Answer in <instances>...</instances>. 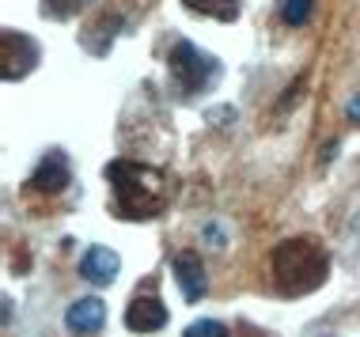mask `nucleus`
I'll use <instances>...</instances> for the list:
<instances>
[{
  "label": "nucleus",
  "instance_id": "4",
  "mask_svg": "<svg viewBox=\"0 0 360 337\" xmlns=\"http://www.w3.org/2000/svg\"><path fill=\"white\" fill-rule=\"evenodd\" d=\"M0 61H4V80L12 84L38 65V42L23 31H4V38H0Z\"/></svg>",
  "mask_w": 360,
  "mask_h": 337
},
{
  "label": "nucleus",
  "instance_id": "6",
  "mask_svg": "<svg viewBox=\"0 0 360 337\" xmlns=\"http://www.w3.org/2000/svg\"><path fill=\"white\" fill-rule=\"evenodd\" d=\"M106 322V303L99 296H84V300H76L69 311H65V326H69V333L76 337H95L103 330Z\"/></svg>",
  "mask_w": 360,
  "mask_h": 337
},
{
  "label": "nucleus",
  "instance_id": "15",
  "mask_svg": "<svg viewBox=\"0 0 360 337\" xmlns=\"http://www.w3.org/2000/svg\"><path fill=\"white\" fill-rule=\"evenodd\" d=\"M349 118L360 125V95H353V103H349Z\"/></svg>",
  "mask_w": 360,
  "mask_h": 337
},
{
  "label": "nucleus",
  "instance_id": "12",
  "mask_svg": "<svg viewBox=\"0 0 360 337\" xmlns=\"http://www.w3.org/2000/svg\"><path fill=\"white\" fill-rule=\"evenodd\" d=\"M84 8V0H42V15L46 19H72Z\"/></svg>",
  "mask_w": 360,
  "mask_h": 337
},
{
  "label": "nucleus",
  "instance_id": "7",
  "mask_svg": "<svg viewBox=\"0 0 360 337\" xmlns=\"http://www.w3.org/2000/svg\"><path fill=\"white\" fill-rule=\"evenodd\" d=\"M174 281H179L182 296H186V303H198L201 296H205V265H201V254H193V250H182V254H174Z\"/></svg>",
  "mask_w": 360,
  "mask_h": 337
},
{
  "label": "nucleus",
  "instance_id": "8",
  "mask_svg": "<svg viewBox=\"0 0 360 337\" xmlns=\"http://www.w3.org/2000/svg\"><path fill=\"white\" fill-rule=\"evenodd\" d=\"M125 326L133 333H155L167 326V307L155 300V296H137V300L125 307Z\"/></svg>",
  "mask_w": 360,
  "mask_h": 337
},
{
  "label": "nucleus",
  "instance_id": "14",
  "mask_svg": "<svg viewBox=\"0 0 360 337\" xmlns=\"http://www.w3.org/2000/svg\"><path fill=\"white\" fill-rule=\"evenodd\" d=\"M209 121H236V110H231V107H220V110H209Z\"/></svg>",
  "mask_w": 360,
  "mask_h": 337
},
{
  "label": "nucleus",
  "instance_id": "1",
  "mask_svg": "<svg viewBox=\"0 0 360 337\" xmlns=\"http://www.w3.org/2000/svg\"><path fill=\"white\" fill-rule=\"evenodd\" d=\"M106 182L114 186V213L122 220H152L167 205V182L155 167L114 159L106 163Z\"/></svg>",
  "mask_w": 360,
  "mask_h": 337
},
{
  "label": "nucleus",
  "instance_id": "3",
  "mask_svg": "<svg viewBox=\"0 0 360 337\" xmlns=\"http://www.w3.org/2000/svg\"><path fill=\"white\" fill-rule=\"evenodd\" d=\"M167 72H171V84L179 95H201L217 84L220 76V61L205 50L190 42V38H179L171 46V57H167Z\"/></svg>",
  "mask_w": 360,
  "mask_h": 337
},
{
  "label": "nucleus",
  "instance_id": "11",
  "mask_svg": "<svg viewBox=\"0 0 360 337\" xmlns=\"http://www.w3.org/2000/svg\"><path fill=\"white\" fill-rule=\"evenodd\" d=\"M311 12H315V0H285L281 4V19H285L288 27H304Z\"/></svg>",
  "mask_w": 360,
  "mask_h": 337
},
{
  "label": "nucleus",
  "instance_id": "2",
  "mask_svg": "<svg viewBox=\"0 0 360 337\" xmlns=\"http://www.w3.org/2000/svg\"><path fill=\"white\" fill-rule=\"evenodd\" d=\"M330 254L315 239H285L274 250V277L285 296H307L326 281Z\"/></svg>",
  "mask_w": 360,
  "mask_h": 337
},
{
  "label": "nucleus",
  "instance_id": "10",
  "mask_svg": "<svg viewBox=\"0 0 360 337\" xmlns=\"http://www.w3.org/2000/svg\"><path fill=\"white\" fill-rule=\"evenodd\" d=\"M190 12L198 15H209V19H220V23H231L239 19V0H182Z\"/></svg>",
  "mask_w": 360,
  "mask_h": 337
},
{
  "label": "nucleus",
  "instance_id": "9",
  "mask_svg": "<svg viewBox=\"0 0 360 337\" xmlns=\"http://www.w3.org/2000/svg\"><path fill=\"white\" fill-rule=\"evenodd\" d=\"M122 269V258L110 246H87V254L80 258V273L91 284H110Z\"/></svg>",
  "mask_w": 360,
  "mask_h": 337
},
{
  "label": "nucleus",
  "instance_id": "5",
  "mask_svg": "<svg viewBox=\"0 0 360 337\" xmlns=\"http://www.w3.org/2000/svg\"><path fill=\"white\" fill-rule=\"evenodd\" d=\"M69 182H72V171H69L65 152H46L42 163L34 167V175L27 178V190H34V194H61Z\"/></svg>",
  "mask_w": 360,
  "mask_h": 337
},
{
  "label": "nucleus",
  "instance_id": "13",
  "mask_svg": "<svg viewBox=\"0 0 360 337\" xmlns=\"http://www.w3.org/2000/svg\"><path fill=\"white\" fill-rule=\"evenodd\" d=\"M182 337H231V333H228V326L217 322V319H201V322L186 326V333H182Z\"/></svg>",
  "mask_w": 360,
  "mask_h": 337
}]
</instances>
